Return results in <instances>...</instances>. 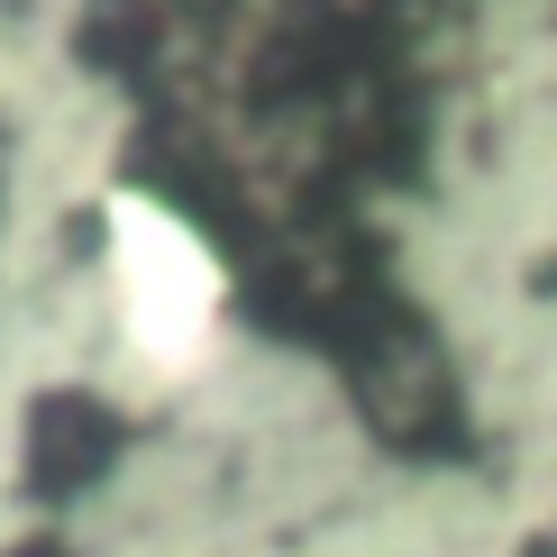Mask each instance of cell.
Returning <instances> with one entry per match:
<instances>
[{
    "label": "cell",
    "instance_id": "cell-1",
    "mask_svg": "<svg viewBox=\"0 0 557 557\" xmlns=\"http://www.w3.org/2000/svg\"><path fill=\"white\" fill-rule=\"evenodd\" d=\"M120 293H128V330H137V347H147L156 366L193 357L201 330H211V301H220L211 257H201L165 211H147V201L120 211Z\"/></svg>",
    "mask_w": 557,
    "mask_h": 557
}]
</instances>
